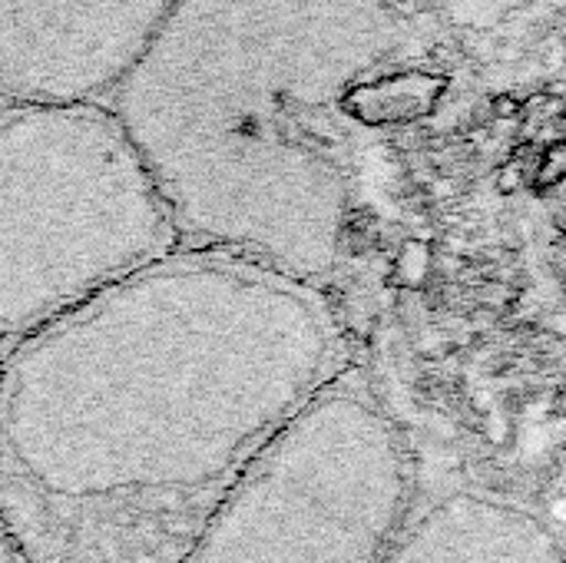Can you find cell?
Masks as SVG:
<instances>
[{
  "instance_id": "cell-1",
  "label": "cell",
  "mask_w": 566,
  "mask_h": 563,
  "mask_svg": "<svg viewBox=\"0 0 566 563\" xmlns=\"http://www.w3.org/2000/svg\"><path fill=\"white\" fill-rule=\"evenodd\" d=\"M355 362L322 289L179 249L0 355V521L27 563H179Z\"/></svg>"
},
{
  "instance_id": "cell-2",
  "label": "cell",
  "mask_w": 566,
  "mask_h": 563,
  "mask_svg": "<svg viewBox=\"0 0 566 563\" xmlns=\"http://www.w3.org/2000/svg\"><path fill=\"white\" fill-rule=\"evenodd\" d=\"M391 50L375 0H295L289 46L265 56L149 43L106 106L146 159L179 249L229 252L338 302L358 189L332 110L348 113Z\"/></svg>"
},
{
  "instance_id": "cell-3",
  "label": "cell",
  "mask_w": 566,
  "mask_h": 563,
  "mask_svg": "<svg viewBox=\"0 0 566 563\" xmlns=\"http://www.w3.org/2000/svg\"><path fill=\"white\" fill-rule=\"evenodd\" d=\"M172 252V212L106 103L0 110V355Z\"/></svg>"
},
{
  "instance_id": "cell-4",
  "label": "cell",
  "mask_w": 566,
  "mask_h": 563,
  "mask_svg": "<svg viewBox=\"0 0 566 563\" xmlns=\"http://www.w3.org/2000/svg\"><path fill=\"white\" fill-rule=\"evenodd\" d=\"M418 484L411 431L358 358L259 451L179 563H388Z\"/></svg>"
},
{
  "instance_id": "cell-5",
  "label": "cell",
  "mask_w": 566,
  "mask_h": 563,
  "mask_svg": "<svg viewBox=\"0 0 566 563\" xmlns=\"http://www.w3.org/2000/svg\"><path fill=\"white\" fill-rule=\"evenodd\" d=\"M176 0H0V110L109 103Z\"/></svg>"
},
{
  "instance_id": "cell-6",
  "label": "cell",
  "mask_w": 566,
  "mask_h": 563,
  "mask_svg": "<svg viewBox=\"0 0 566 563\" xmlns=\"http://www.w3.org/2000/svg\"><path fill=\"white\" fill-rule=\"evenodd\" d=\"M388 563H566L541 504L474 471L424 478Z\"/></svg>"
},
{
  "instance_id": "cell-7",
  "label": "cell",
  "mask_w": 566,
  "mask_h": 563,
  "mask_svg": "<svg viewBox=\"0 0 566 563\" xmlns=\"http://www.w3.org/2000/svg\"><path fill=\"white\" fill-rule=\"evenodd\" d=\"M451 37L478 60L511 56L566 27V0H428Z\"/></svg>"
},
{
  "instance_id": "cell-8",
  "label": "cell",
  "mask_w": 566,
  "mask_h": 563,
  "mask_svg": "<svg viewBox=\"0 0 566 563\" xmlns=\"http://www.w3.org/2000/svg\"><path fill=\"white\" fill-rule=\"evenodd\" d=\"M0 563H27V557H23L20 548H17V541H13L10 531L3 528V521H0Z\"/></svg>"
}]
</instances>
